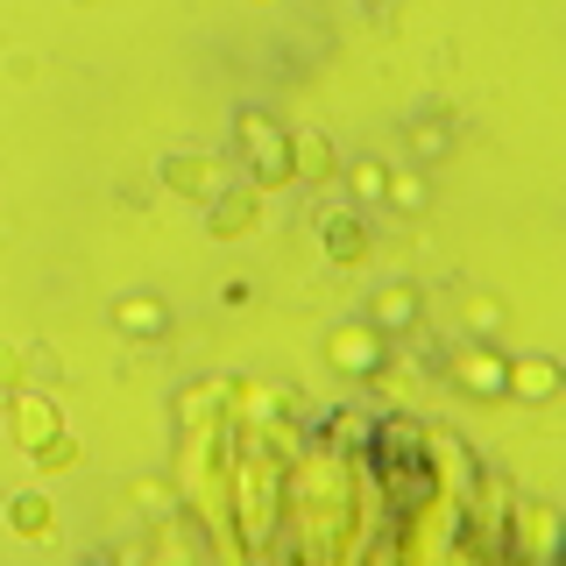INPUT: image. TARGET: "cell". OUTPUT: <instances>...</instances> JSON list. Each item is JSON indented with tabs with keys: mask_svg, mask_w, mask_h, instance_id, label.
Segmentation results:
<instances>
[{
	"mask_svg": "<svg viewBox=\"0 0 566 566\" xmlns=\"http://www.w3.org/2000/svg\"><path fill=\"white\" fill-rule=\"evenodd\" d=\"M354 468L368 474V489H376L389 524H418L424 510H439V495H447V474H439L432 447H424V418L403 411V403L382 411V418H368V447L354 453Z\"/></svg>",
	"mask_w": 566,
	"mask_h": 566,
	"instance_id": "1",
	"label": "cell"
},
{
	"mask_svg": "<svg viewBox=\"0 0 566 566\" xmlns=\"http://www.w3.org/2000/svg\"><path fill=\"white\" fill-rule=\"evenodd\" d=\"M234 156H241L248 185H255L262 199L297 185V177H291V128H283L270 106H241V114H234Z\"/></svg>",
	"mask_w": 566,
	"mask_h": 566,
	"instance_id": "2",
	"label": "cell"
},
{
	"mask_svg": "<svg viewBox=\"0 0 566 566\" xmlns=\"http://www.w3.org/2000/svg\"><path fill=\"white\" fill-rule=\"evenodd\" d=\"M503 361H510V347L503 340H460L439 354V376H447V389H460V397H474V403H510L503 397Z\"/></svg>",
	"mask_w": 566,
	"mask_h": 566,
	"instance_id": "3",
	"label": "cell"
},
{
	"mask_svg": "<svg viewBox=\"0 0 566 566\" xmlns=\"http://www.w3.org/2000/svg\"><path fill=\"white\" fill-rule=\"evenodd\" d=\"M389 354H397V340L376 333L361 312L340 318V326L326 333V368H333V376H347V382H376L382 368H389Z\"/></svg>",
	"mask_w": 566,
	"mask_h": 566,
	"instance_id": "4",
	"label": "cell"
},
{
	"mask_svg": "<svg viewBox=\"0 0 566 566\" xmlns=\"http://www.w3.org/2000/svg\"><path fill=\"white\" fill-rule=\"evenodd\" d=\"M361 318L376 333H389V340H418V326H424V283H411V276L376 283V291H368V305H361Z\"/></svg>",
	"mask_w": 566,
	"mask_h": 566,
	"instance_id": "5",
	"label": "cell"
},
{
	"mask_svg": "<svg viewBox=\"0 0 566 566\" xmlns=\"http://www.w3.org/2000/svg\"><path fill=\"white\" fill-rule=\"evenodd\" d=\"M156 177H164V191H177V199H191V206H212L227 185H234L212 149H170L164 164H156Z\"/></svg>",
	"mask_w": 566,
	"mask_h": 566,
	"instance_id": "6",
	"label": "cell"
},
{
	"mask_svg": "<svg viewBox=\"0 0 566 566\" xmlns=\"http://www.w3.org/2000/svg\"><path fill=\"white\" fill-rule=\"evenodd\" d=\"M503 397L545 411V403L566 397V368L553 361V354H510V361H503Z\"/></svg>",
	"mask_w": 566,
	"mask_h": 566,
	"instance_id": "7",
	"label": "cell"
},
{
	"mask_svg": "<svg viewBox=\"0 0 566 566\" xmlns=\"http://www.w3.org/2000/svg\"><path fill=\"white\" fill-rule=\"evenodd\" d=\"M206 234L212 241H255L262 234V191L248 185V177H241V185H227L220 199L206 206Z\"/></svg>",
	"mask_w": 566,
	"mask_h": 566,
	"instance_id": "8",
	"label": "cell"
},
{
	"mask_svg": "<svg viewBox=\"0 0 566 566\" xmlns=\"http://www.w3.org/2000/svg\"><path fill=\"white\" fill-rule=\"evenodd\" d=\"M106 318H114V333H120V340H142V347L170 340V305H164L156 291H120Z\"/></svg>",
	"mask_w": 566,
	"mask_h": 566,
	"instance_id": "9",
	"label": "cell"
},
{
	"mask_svg": "<svg viewBox=\"0 0 566 566\" xmlns=\"http://www.w3.org/2000/svg\"><path fill=\"white\" fill-rule=\"evenodd\" d=\"M8 418H14V447H43V439L50 432H57V424H64V411H57V389H14V397H8Z\"/></svg>",
	"mask_w": 566,
	"mask_h": 566,
	"instance_id": "10",
	"label": "cell"
},
{
	"mask_svg": "<svg viewBox=\"0 0 566 566\" xmlns=\"http://www.w3.org/2000/svg\"><path fill=\"white\" fill-rule=\"evenodd\" d=\"M318 241H326V255L340 262V270H361L368 248H376V234H368V220H361V206H333L326 220H318Z\"/></svg>",
	"mask_w": 566,
	"mask_h": 566,
	"instance_id": "11",
	"label": "cell"
},
{
	"mask_svg": "<svg viewBox=\"0 0 566 566\" xmlns=\"http://www.w3.org/2000/svg\"><path fill=\"white\" fill-rule=\"evenodd\" d=\"M291 177L297 185H340V149L326 128H291Z\"/></svg>",
	"mask_w": 566,
	"mask_h": 566,
	"instance_id": "12",
	"label": "cell"
},
{
	"mask_svg": "<svg viewBox=\"0 0 566 566\" xmlns=\"http://www.w3.org/2000/svg\"><path fill=\"white\" fill-rule=\"evenodd\" d=\"M403 142H411L418 170L447 164V156H453V114H411V120H403Z\"/></svg>",
	"mask_w": 566,
	"mask_h": 566,
	"instance_id": "13",
	"label": "cell"
},
{
	"mask_svg": "<svg viewBox=\"0 0 566 566\" xmlns=\"http://www.w3.org/2000/svg\"><path fill=\"white\" fill-rule=\"evenodd\" d=\"M227 403H234V382L199 376V382H185V389H177V424H185V432H191V424H212V418L227 411Z\"/></svg>",
	"mask_w": 566,
	"mask_h": 566,
	"instance_id": "14",
	"label": "cell"
},
{
	"mask_svg": "<svg viewBox=\"0 0 566 566\" xmlns=\"http://www.w3.org/2000/svg\"><path fill=\"white\" fill-rule=\"evenodd\" d=\"M382 206H389V212H403V220L432 212V170H418V164L389 170V177H382Z\"/></svg>",
	"mask_w": 566,
	"mask_h": 566,
	"instance_id": "15",
	"label": "cell"
},
{
	"mask_svg": "<svg viewBox=\"0 0 566 566\" xmlns=\"http://www.w3.org/2000/svg\"><path fill=\"white\" fill-rule=\"evenodd\" d=\"M460 333H468V340H503V333H510L503 297H489V291H460Z\"/></svg>",
	"mask_w": 566,
	"mask_h": 566,
	"instance_id": "16",
	"label": "cell"
},
{
	"mask_svg": "<svg viewBox=\"0 0 566 566\" xmlns=\"http://www.w3.org/2000/svg\"><path fill=\"white\" fill-rule=\"evenodd\" d=\"M382 177H389L382 156H347V164H340V191H347V206H382Z\"/></svg>",
	"mask_w": 566,
	"mask_h": 566,
	"instance_id": "17",
	"label": "cell"
},
{
	"mask_svg": "<svg viewBox=\"0 0 566 566\" xmlns=\"http://www.w3.org/2000/svg\"><path fill=\"white\" fill-rule=\"evenodd\" d=\"M8 524L22 531V538H50V531H57V510H50L43 489H22V495L8 503Z\"/></svg>",
	"mask_w": 566,
	"mask_h": 566,
	"instance_id": "18",
	"label": "cell"
},
{
	"mask_svg": "<svg viewBox=\"0 0 566 566\" xmlns=\"http://www.w3.org/2000/svg\"><path fill=\"white\" fill-rule=\"evenodd\" d=\"M517 545L524 559H553V503H517Z\"/></svg>",
	"mask_w": 566,
	"mask_h": 566,
	"instance_id": "19",
	"label": "cell"
},
{
	"mask_svg": "<svg viewBox=\"0 0 566 566\" xmlns=\"http://www.w3.org/2000/svg\"><path fill=\"white\" fill-rule=\"evenodd\" d=\"M29 460H35V474H71V468H78V439H71L64 424H57L43 447H29Z\"/></svg>",
	"mask_w": 566,
	"mask_h": 566,
	"instance_id": "20",
	"label": "cell"
},
{
	"mask_svg": "<svg viewBox=\"0 0 566 566\" xmlns=\"http://www.w3.org/2000/svg\"><path fill=\"white\" fill-rule=\"evenodd\" d=\"M128 503H142V517H164V510L177 503V489L156 482V474H142V482H128Z\"/></svg>",
	"mask_w": 566,
	"mask_h": 566,
	"instance_id": "21",
	"label": "cell"
},
{
	"mask_svg": "<svg viewBox=\"0 0 566 566\" xmlns=\"http://www.w3.org/2000/svg\"><path fill=\"white\" fill-rule=\"evenodd\" d=\"M22 382H29V347L0 340V389H22Z\"/></svg>",
	"mask_w": 566,
	"mask_h": 566,
	"instance_id": "22",
	"label": "cell"
},
{
	"mask_svg": "<svg viewBox=\"0 0 566 566\" xmlns=\"http://www.w3.org/2000/svg\"><path fill=\"white\" fill-rule=\"evenodd\" d=\"M8 397H14V389H0V418H8Z\"/></svg>",
	"mask_w": 566,
	"mask_h": 566,
	"instance_id": "23",
	"label": "cell"
},
{
	"mask_svg": "<svg viewBox=\"0 0 566 566\" xmlns=\"http://www.w3.org/2000/svg\"><path fill=\"white\" fill-rule=\"evenodd\" d=\"M255 8H276V0H255Z\"/></svg>",
	"mask_w": 566,
	"mask_h": 566,
	"instance_id": "24",
	"label": "cell"
}]
</instances>
